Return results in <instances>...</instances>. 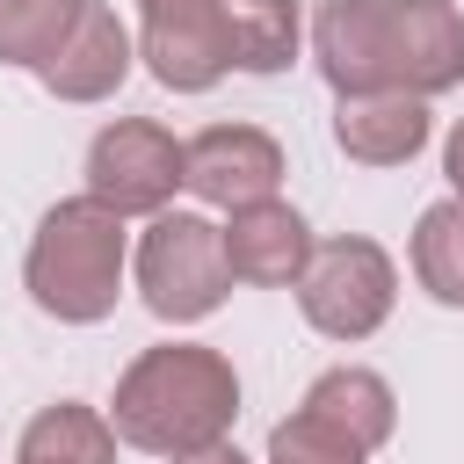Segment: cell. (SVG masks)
Wrapping results in <instances>:
<instances>
[{"label":"cell","instance_id":"cell-21","mask_svg":"<svg viewBox=\"0 0 464 464\" xmlns=\"http://www.w3.org/2000/svg\"><path fill=\"white\" fill-rule=\"evenodd\" d=\"M174 464H246L232 442H210V450H196V457H174Z\"/></svg>","mask_w":464,"mask_h":464},{"label":"cell","instance_id":"cell-3","mask_svg":"<svg viewBox=\"0 0 464 464\" xmlns=\"http://www.w3.org/2000/svg\"><path fill=\"white\" fill-rule=\"evenodd\" d=\"M138 268V297L152 319L167 326H196L225 304L232 268H225V225H210L203 210H160L130 254Z\"/></svg>","mask_w":464,"mask_h":464},{"label":"cell","instance_id":"cell-9","mask_svg":"<svg viewBox=\"0 0 464 464\" xmlns=\"http://www.w3.org/2000/svg\"><path fill=\"white\" fill-rule=\"evenodd\" d=\"M130 65H138V36L116 22L109 0H87L80 22H72V36L58 44V58H51L36 80H44L58 102H109V94L130 80Z\"/></svg>","mask_w":464,"mask_h":464},{"label":"cell","instance_id":"cell-5","mask_svg":"<svg viewBox=\"0 0 464 464\" xmlns=\"http://www.w3.org/2000/svg\"><path fill=\"white\" fill-rule=\"evenodd\" d=\"M188 188V138H174L152 116H116L87 145V196L109 203L116 218H160Z\"/></svg>","mask_w":464,"mask_h":464},{"label":"cell","instance_id":"cell-17","mask_svg":"<svg viewBox=\"0 0 464 464\" xmlns=\"http://www.w3.org/2000/svg\"><path fill=\"white\" fill-rule=\"evenodd\" d=\"M87 0H0V65H29L44 72L58 58V44L72 36Z\"/></svg>","mask_w":464,"mask_h":464},{"label":"cell","instance_id":"cell-8","mask_svg":"<svg viewBox=\"0 0 464 464\" xmlns=\"http://www.w3.org/2000/svg\"><path fill=\"white\" fill-rule=\"evenodd\" d=\"M312 225L283 203V196H268V203H246V210H232L225 218V268H232V283H254V290H297V276H304V261H312Z\"/></svg>","mask_w":464,"mask_h":464},{"label":"cell","instance_id":"cell-19","mask_svg":"<svg viewBox=\"0 0 464 464\" xmlns=\"http://www.w3.org/2000/svg\"><path fill=\"white\" fill-rule=\"evenodd\" d=\"M174 14H218V0H138V22H174Z\"/></svg>","mask_w":464,"mask_h":464},{"label":"cell","instance_id":"cell-22","mask_svg":"<svg viewBox=\"0 0 464 464\" xmlns=\"http://www.w3.org/2000/svg\"><path fill=\"white\" fill-rule=\"evenodd\" d=\"M384 7H450V0H384Z\"/></svg>","mask_w":464,"mask_h":464},{"label":"cell","instance_id":"cell-2","mask_svg":"<svg viewBox=\"0 0 464 464\" xmlns=\"http://www.w3.org/2000/svg\"><path fill=\"white\" fill-rule=\"evenodd\" d=\"M123 268H130V232L109 203L94 196H65L36 218L29 254H22V283L29 304L58 326H94L116 312L123 297Z\"/></svg>","mask_w":464,"mask_h":464},{"label":"cell","instance_id":"cell-11","mask_svg":"<svg viewBox=\"0 0 464 464\" xmlns=\"http://www.w3.org/2000/svg\"><path fill=\"white\" fill-rule=\"evenodd\" d=\"M428 130H435L428 102H413V94H399V87L334 102V145H341L355 167H406V160L428 145Z\"/></svg>","mask_w":464,"mask_h":464},{"label":"cell","instance_id":"cell-15","mask_svg":"<svg viewBox=\"0 0 464 464\" xmlns=\"http://www.w3.org/2000/svg\"><path fill=\"white\" fill-rule=\"evenodd\" d=\"M218 22H225L239 72H283L297 58V36H304L297 0H218Z\"/></svg>","mask_w":464,"mask_h":464},{"label":"cell","instance_id":"cell-6","mask_svg":"<svg viewBox=\"0 0 464 464\" xmlns=\"http://www.w3.org/2000/svg\"><path fill=\"white\" fill-rule=\"evenodd\" d=\"M188 188L225 218L246 203H268L283 188V145L261 123H210L188 138Z\"/></svg>","mask_w":464,"mask_h":464},{"label":"cell","instance_id":"cell-7","mask_svg":"<svg viewBox=\"0 0 464 464\" xmlns=\"http://www.w3.org/2000/svg\"><path fill=\"white\" fill-rule=\"evenodd\" d=\"M384 65H392V87L413 102L450 94L464 80V14L457 7H384Z\"/></svg>","mask_w":464,"mask_h":464},{"label":"cell","instance_id":"cell-13","mask_svg":"<svg viewBox=\"0 0 464 464\" xmlns=\"http://www.w3.org/2000/svg\"><path fill=\"white\" fill-rule=\"evenodd\" d=\"M304 413H319L326 428H341L355 450H384L392 428H399V399H392V384H384L377 370H362V362H334V370H319L312 392H304Z\"/></svg>","mask_w":464,"mask_h":464},{"label":"cell","instance_id":"cell-4","mask_svg":"<svg viewBox=\"0 0 464 464\" xmlns=\"http://www.w3.org/2000/svg\"><path fill=\"white\" fill-rule=\"evenodd\" d=\"M392 297H399V268L362 232L319 239L312 261H304V276H297V312L326 341H370L392 319Z\"/></svg>","mask_w":464,"mask_h":464},{"label":"cell","instance_id":"cell-20","mask_svg":"<svg viewBox=\"0 0 464 464\" xmlns=\"http://www.w3.org/2000/svg\"><path fill=\"white\" fill-rule=\"evenodd\" d=\"M442 174H450V188L464 196V116L450 123V138H442Z\"/></svg>","mask_w":464,"mask_h":464},{"label":"cell","instance_id":"cell-12","mask_svg":"<svg viewBox=\"0 0 464 464\" xmlns=\"http://www.w3.org/2000/svg\"><path fill=\"white\" fill-rule=\"evenodd\" d=\"M138 58L167 94H203L232 72V44L218 14H174V22H138Z\"/></svg>","mask_w":464,"mask_h":464},{"label":"cell","instance_id":"cell-1","mask_svg":"<svg viewBox=\"0 0 464 464\" xmlns=\"http://www.w3.org/2000/svg\"><path fill=\"white\" fill-rule=\"evenodd\" d=\"M239 420V370L232 355L203 348V341H160L145 348L109 399V428L116 442L145 450V457H196L210 442H225Z\"/></svg>","mask_w":464,"mask_h":464},{"label":"cell","instance_id":"cell-14","mask_svg":"<svg viewBox=\"0 0 464 464\" xmlns=\"http://www.w3.org/2000/svg\"><path fill=\"white\" fill-rule=\"evenodd\" d=\"M14 464H116V428L102 406H80V399L36 406L14 442Z\"/></svg>","mask_w":464,"mask_h":464},{"label":"cell","instance_id":"cell-10","mask_svg":"<svg viewBox=\"0 0 464 464\" xmlns=\"http://www.w3.org/2000/svg\"><path fill=\"white\" fill-rule=\"evenodd\" d=\"M312 58H319L334 102L392 87V65H384V7L377 0H326L312 14Z\"/></svg>","mask_w":464,"mask_h":464},{"label":"cell","instance_id":"cell-18","mask_svg":"<svg viewBox=\"0 0 464 464\" xmlns=\"http://www.w3.org/2000/svg\"><path fill=\"white\" fill-rule=\"evenodd\" d=\"M268 464H370V450H355L341 428H326L319 413H290L268 428Z\"/></svg>","mask_w":464,"mask_h":464},{"label":"cell","instance_id":"cell-16","mask_svg":"<svg viewBox=\"0 0 464 464\" xmlns=\"http://www.w3.org/2000/svg\"><path fill=\"white\" fill-rule=\"evenodd\" d=\"M413 283L435 304L464 312V196H442V203L420 210V225H413Z\"/></svg>","mask_w":464,"mask_h":464}]
</instances>
